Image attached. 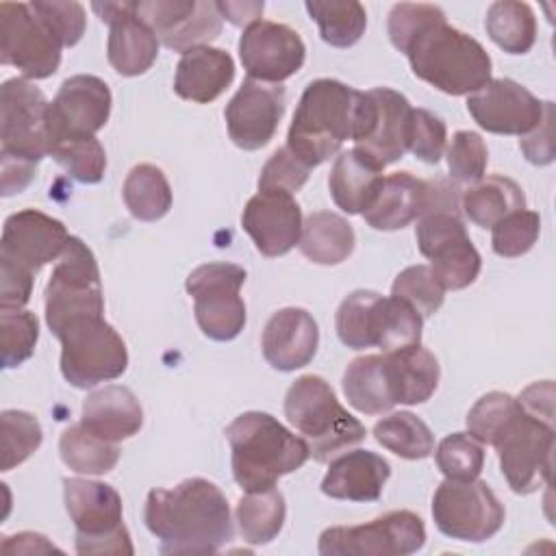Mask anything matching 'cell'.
Here are the masks:
<instances>
[{
    "label": "cell",
    "mask_w": 556,
    "mask_h": 556,
    "mask_svg": "<svg viewBox=\"0 0 556 556\" xmlns=\"http://www.w3.org/2000/svg\"><path fill=\"white\" fill-rule=\"evenodd\" d=\"M143 521L159 539L161 554H215L235 534L226 495L204 478L152 489Z\"/></svg>",
    "instance_id": "6da1fadb"
},
{
    "label": "cell",
    "mask_w": 556,
    "mask_h": 556,
    "mask_svg": "<svg viewBox=\"0 0 556 556\" xmlns=\"http://www.w3.org/2000/svg\"><path fill=\"white\" fill-rule=\"evenodd\" d=\"M226 439L232 450L235 482L245 493L274 489L280 476L300 469L311 456L304 439L261 410L239 415L226 428Z\"/></svg>",
    "instance_id": "7a4b0ae2"
},
{
    "label": "cell",
    "mask_w": 556,
    "mask_h": 556,
    "mask_svg": "<svg viewBox=\"0 0 556 556\" xmlns=\"http://www.w3.org/2000/svg\"><path fill=\"white\" fill-rule=\"evenodd\" d=\"M404 54L417 78L450 96L476 93L491 80L486 50L445 20L426 26Z\"/></svg>",
    "instance_id": "3957f363"
},
{
    "label": "cell",
    "mask_w": 556,
    "mask_h": 556,
    "mask_svg": "<svg viewBox=\"0 0 556 556\" xmlns=\"http://www.w3.org/2000/svg\"><path fill=\"white\" fill-rule=\"evenodd\" d=\"M354 98L356 89L334 78L306 85L287 135V148L306 167L321 165L350 139Z\"/></svg>",
    "instance_id": "277c9868"
},
{
    "label": "cell",
    "mask_w": 556,
    "mask_h": 556,
    "mask_svg": "<svg viewBox=\"0 0 556 556\" xmlns=\"http://www.w3.org/2000/svg\"><path fill=\"white\" fill-rule=\"evenodd\" d=\"M287 419L306 437L311 456L326 463L343 450L358 445L367 430L337 400L321 376H300L285 395Z\"/></svg>",
    "instance_id": "5b68a950"
},
{
    "label": "cell",
    "mask_w": 556,
    "mask_h": 556,
    "mask_svg": "<svg viewBox=\"0 0 556 556\" xmlns=\"http://www.w3.org/2000/svg\"><path fill=\"white\" fill-rule=\"evenodd\" d=\"M337 334L350 350L380 348L393 352L421 343L424 317L397 298L376 291H352L337 311Z\"/></svg>",
    "instance_id": "8992f818"
},
{
    "label": "cell",
    "mask_w": 556,
    "mask_h": 556,
    "mask_svg": "<svg viewBox=\"0 0 556 556\" xmlns=\"http://www.w3.org/2000/svg\"><path fill=\"white\" fill-rule=\"evenodd\" d=\"M56 339L61 341V374L76 389L115 380L128 367L126 343L104 315L72 319Z\"/></svg>",
    "instance_id": "52a82bcc"
},
{
    "label": "cell",
    "mask_w": 556,
    "mask_h": 556,
    "mask_svg": "<svg viewBox=\"0 0 556 556\" xmlns=\"http://www.w3.org/2000/svg\"><path fill=\"white\" fill-rule=\"evenodd\" d=\"M63 500L76 528L78 554L135 552L122 519V497L111 484L85 478H65Z\"/></svg>",
    "instance_id": "ba28073f"
},
{
    "label": "cell",
    "mask_w": 556,
    "mask_h": 556,
    "mask_svg": "<svg viewBox=\"0 0 556 556\" xmlns=\"http://www.w3.org/2000/svg\"><path fill=\"white\" fill-rule=\"evenodd\" d=\"M46 324L56 337L65 324L87 315H104L100 269L93 252L70 237L46 285Z\"/></svg>",
    "instance_id": "9c48e42d"
},
{
    "label": "cell",
    "mask_w": 556,
    "mask_h": 556,
    "mask_svg": "<svg viewBox=\"0 0 556 556\" xmlns=\"http://www.w3.org/2000/svg\"><path fill=\"white\" fill-rule=\"evenodd\" d=\"M0 159L37 165L50 154V102L26 78L0 87Z\"/></svg>",
    "instance_id": "30bf717a"
},
{
    "label": "cell",
    "mask_w": 556,
    "mask_h": 556,
    "mask_svg": "<svg viewBox=\"0 0 556 556\" xmlns=\"http://www.w3.org/2000/svg\"><path fill=\"white\" fill-rule=\"evenodd\" d=\"M410 102L389 87L356 91L352 113L354 148L382 169L406 154Z\"/></svg>",
    "instance_id": "8fae6325"
},
{
    "label": "cell",
    "mask_w": 556,
    "mask_h": 556,
    "mask_svg": "<svg viewBox=\"0 0 556 556\" xmlns=\"http://www.w3.org/2000/svg\"><path fill=\"white\" fill-rule=\"evenodd\" d=\"M554 443V426L532 417L519 404V410L493 441L500 456V469L515 493L528 495L549 482Z\"/></svg>",
    "instance_id": "7c38bea8"
},
{
    "label": "cell",
    "mask_w": 556,
    "mask_h": 556,
    "mask_svg": "<svg viewBox=\"0 0 556 556\" xmlns=\"http://www.w3.org/2000/svg\"><path fill=\"white\" fill-rule=\"evenodd\" d=\"M245 269L235 263H206L195 267L185 282L193 298V313L200 330L215 341L235 339L245 326V302L239 291Z\"/></svg>",
    "instance_id": "4fadbf2b"
},
{
    "label": "cell",
    "mask_w": 556,
    "mask_h": 556,
    "mask_svg": "<svg viewBox=\"0 0 556 556\" xmlns=\"http://www.w3.org/2000/svg\"><path fill=\"white\" fill-rule=\"evenodd\" d=\"M0 59L17 67L26 78H48L61 65L65 48L54 28L30 2L0 4Z\"/></svg>",
    "instance_id": "5bb4252c"
},
{
    "label": "cell",
    "mask_w": 556,
    "mask_h": 556,
    "mask_svg": "<svg viewBox=\"0 0 556 556\" xmlns=\"http://www.w3.org/2000/svg\"><path fill=\"white\" fill-rule=\"evenodd\" d=\"M426 528L410 510H391L363 526H334L321 532V556H406L421 549Z\"/></svg>",
    "instance_id": "9a60e30c"
},
{
    "label": "cell",
    "mask_w": 556,
    "mask_h": 556,
    "mask_svg": "<svg viewBox=\"0 0 556 556\" xmlns=\"http://www.w3.org/2000/svg\"><path fill=\"white\" fill-rule=\"evenodd\" d=\"M437 528L452 539L482 543L500 532L504 506L482 480L445 478L432 497Z\"/></svg>",
    "instance_id": "2e32d148"
},
{
    "label": "cell",
    "mask_w": 556,
    "mask_h": 556,
    "mask_svg": "<svg viewBox=\"0 0 556 556\" xmlns=\"http://www.w3.org/2000/svg\"><path fill=\"white\" fill-rule=\"evenodd\" d=\"M135 11L165 48L182 54L208 46L219 35L224 20L217 2L204 0H139Z\"/></svg>",
    "instance_id": "e0dca14e"
},
{
    "label": "cell",
    "mask_w": 556,
    "mask_h": 556,
    "mask_svg": "<svg viewBox=\"0 0 556 556\" xmlns=\"http://www.w3.org/2000/svg\"><path fill=\"white\" fill-rule=\"evenodd\" d=\"M239 56L248 78L280 85L304 65L306 48L291 26L258 20L243 30Z\"/></svg>",
    "instance_id": "ac0fdd59"
},
{
    "label": "cell",
    "mask_w": 556,
    "mask_h": 556,
    "mask_svg": "<svg viewBox=\"0 0 556 556\" xmlns=\"http://www.w3.org/2000/svg\"><path fill=\"white\" fill-rule=\"evenodd\" d=\"M285 115V87L245 78L232 100L226 104L224 117L228 135L241 150H258L267 146Z\"/></svg>",
    "instance_id": "d6986e66"
},
{
    "label": "cell",
    "mask_w": 556,
    "mask_h": 556,
    "mask_svg": "<svg viewBox=\"0 0 556 556\" xmlns=\"http://www.w3.org/2000/svg\"><path fill=\"white\" fill-rule=\"evenodd\" d=\"M480 128L495 135H528L543 117L545 102L510 78H493L467 98Z\"/></svg>",
    "instance_id": "ffe728a7"
},
{
    "label": "cell",
    "mask_w": 556,
    "mask_h": 556,
    "mask_svg": "<svg viewBox=\"0 0 556 556\" xmlns=\"http://www.w3.org/2000/svg\"><path fill=\"white\" fill-rule=\"evenodd\" d=\"M70 241L63 222L37 211L24 208L7 217L0 241V261H9L30 274L59 261Z\"/></svg>",
    "instance_id": "44dd1931"
},
{
    "label": "cell",
    "mask_w": 556,
    "mask_h": 556,
    "mask_svg": "<svg viewBox=\"0 0 556 556\" xmlns=\"http://www.w3.org/2000/svg\"><path fill=\"white\" fill-rule=\"evenodd\" d=\"M111 115V91L91 74H76L63 80L50 102V150L56 139L72 135H96Z\"/></svg>",
    "instance_id": "7402d4cb"
},
{
    "label": "cell",
    "mask_w": 556,
    "mask_h": 556,
    "mask_svg": "<svg viewBox=\"0 0 556 556\" xmlns=\"http://www.w3.org/2000/svg\"><path fill=\"white\" fill-rule=\"evenodd\" d=\"M243 230L263 256H282L298 245L302 235V211L293 193L285 189H258L243 208Z\"/></svg>",
    "instance_id": "603a6c76"
},
{
    "label": "cell",
    "mask_w": 556,
    "mask_h": 556,
    "mask_svg": "<svg viewBox=\"0 0 556 556\" xmlns=\"http://www.w3.org/2000/svg\"><path fill=\"white\" fill-rule=\"evenodd\" d=\"M91 9L109 24L106 56L122 76H139L152 67L159 56V37L137 15L135 2H93Z\"/></svg>",
    "instance_id": "cb8c5ba5"
},
{
    "label": "cell",
    "mask_w": 556,
    "mask_h": 556,
    "mask_svg": "<svg viewBox=\"0 0 556 556\" xmlns=\"http://www.w3.org/2000/svg\"><path fill=\"white\" fill-rule=\"evenodd\" d=\"M319 345V330L304 308H280L265 324L261 348L265 361L278 371H293L308 365Z\"/></svg>",
    "instance_id": "d4e9b609"
},
{
    "label": "cell",
    "mask_w": 556,
    "mask_h": 556,
    "mask_svg": "<svg viewBox=\"0 0 556 556\" xmlns=\"http://www.w3.org/2000/svg\"><path fill=\"white\" fill-rule=\"evenodd\" d=\"M391 476L389 463L371 450H352L337 456L324 480L321 493L332 500L376 502Z\"/></svg>",
    "instance_id": "484cf974"
},
{
    "label": "cell",
    "mask_w": 556,
    "mask_h": 556,
    "mask_svg": "<svg viewBox=\"0 0 556 556\" xmlns=\"http://www.w3.org/2000/svg\"><path fill=\"white\" fill-rule=\"evenodd\" d=\"M235 80V61L222 48H193L176 65L174 91L182 100L208 104L217 100Z\"/></svg>",
    "instance_id": "4316f807"
},
{
    "label": "cell",
    "mask_w": 556,
    "mask_h": 556,
    "mask_svg": "<svg viewBox=\"0 0 556 556\" xmlns=\"http://www.w3.org/2000/svg\"><path fill=\"white\" fill-rule=\"evenodd\" d=\"M80 424L89 432L117 443L141 430L143 410L130 389L106 384L85 397Z\"/></svg>",
    "instance_id": "83f0119b"
},
{
    "label": "cell",
    "mask_w": 556,
    "mask_h": 556,
    "mask_svg": "<svg viewBox=\"0 0 556 556\" xmlns=\"http://www.w3.org/2000/svg\"><path fill=\"white\" fill-rule=\"evenodd\" d=\"M382 167L367 159L356 148L341 152L328 176V187L334 204L348 213H365L382 185Z\"/></svg>",
    "instance_id": "f1b7e54d"
},
{
    "label": "cell",
    "mask_w": 556,
    "mask_h": 556,
    "mask_svg": "<svg viewBox=\"0 0 556 556\" xmlns=\"http://www.w3.org/2000/svg\"><path fill=\"white\" fill-rule=\"evenodd\" d=\"M426 206V180L410 172H395L382 178L376 200L363 213L365 222L376 230H400L419 219Z\"/></svg>",
    "instance_id": "f546056e"
},
{
    "label": "cell",
    "mask_w": 556,
    "mask_h": 556,
    "mask_svg": "<svg viewBox=\"0 0 556 556\" xmlns=\"http://www.w3.org/2000/svg\"><path fill=\"white\" fill-rule=\"evenodd\" d=\"M395 404H421L439 384V361L421 343L382 352Z\"/></svg>",
    "instance_id": "4dcf8cb0"
},
{
    "label": "cell",
    "mask_w": 556,
    "mask_h": 556,
    "mask_svg": "<svg viewBox=\"0 0 556 556\" xmlns=\"http://www.w3.org/2000/svg\"><path fill=\"white\" fill-rule=\"evenodd\" d=\"M343 393L348 402L365 415H382L395 406L384 354L354 358L343 374Z\"/></svg>",
    "instance_id": "1f68e13d"
},
{
    "label": "cell",
    "mask_w": 556,
    "mask_h": 556,
    "mask_svg": "<svg viewBox=\"0 0 556 556\" xmlns=\"http://www.w3.org/2000/svg\"><path fill=\"white\" fill-rule=\"evenodd\" d=\"M352 226L332 211H315L302 222L300 252L317 265H339L354 250Z\"/></svg>",
    "instance_id": "d6a6232c"
},
{
    "label": "cell",
    "mask_w": 556,
    "mask_h": 556,
    "mask_svg": "<svg viewBox=\"0 0 556 556\" xmlns=\"http://www.w3.org/2000/svg\"><path fill=\"white\" fill-rule=\"evenodd\" d=\"M460 208L476 226L491 228L508 213L526 208V195L513 178L495 174L471 185L460 195Z\"/></svg>",
    "instance_id": "836d02e7"
},
{
    "label": "cell",
    "mask_w": 556,
    "mask_h": 556,
    "mask_svg": "<svg viewBox=\"0 0 556 556\" xmlns=\"http://www.w3.org/2000/svg\"><path fill=\"white\" fill-rule=\"evenodd\" d=\"M122 195L130 215L141 222H156L172 208V187L152 163H139L128 172Z\"/></svg>",
    "instance_id": "e575fe53"
},
{
    "label": "cell",
    "mask_w": 556,
    "mask_h": 556,
    "mask_svg": "<svg viewBox=\"0 0 556 556\" xmlns=\"http://www.w3.org/2000/svg\"><path fill=\"white\" fill-rule=\"evenodd\" d=\"M59 452L63 463L76 473H109L119 460L117 443H111L93 432H89L83 424H74L63 430L59 439Z\"/></svg>",
    "instance_id": "d590c367"
},
{
    "label": "cell",
    "mask_w": 556,
    "mask_h": 556,
    "mask_svg": "<svg viewBox=\"0 0 556 556\" xmlns=\"http://www.w3.org/2000/svg\"><path fill=\"white\" fill-rule=\"evenodd\" d=\"M489 37L508 54H526L536 41V20L526 2H493L484 20Z\"/></svg>",
    "instance_id": "8d00e7d4"
},
{
    "label": "cell",
    "mask_w": 556,
    "mask_h": 556,
    "mask_svg": "<svg viewBox=\"0 0 556 556\" xmlns=\"http://www.w3.org/2000/svg\"><path fill=\"white\" fill-rule=\"evenodd\" d=\"M287 515L285 497L276 489L252 491L237 504L241 536L252 545H265L278 536Z\"/></svg>",
    "instance_id": "74e56055"
},
{
    "label": "cell",
    "mask_w": 556,
    "mask_h": 556,
    "mask_svg": "<svg viewBox=\"0 0 556 556\" xmlns=\"http://www.w3.org/2000/svg\"><path fill=\"white\" fill-rule=\"evenodd\" d=\"M374 437L382 447L408 460H421L434 450V437L430 428L408 410L382 417L374 426Z\"/></svg>",
    "instance_id": "f35d334b"
},
{
    "label": "cell",
    "mask_w": 556,
    "mask_h": 556,
    "mask_svg": "<svg viewBox=\"0 0 556 556\" xmlns=\"http://www.w3.org/2000/svg\"><path fill=\"white\" fill-rule=\"evenodd\" d=\"M311 20L317 22L319 35L334 48L354 46L367 26V13L361 2H306Z\"/></svg>",
    "instance_id": "ab89813d"
},
{
    "label": "cell",
    "mask_w": 556,
    "mask_h": 556,
    "mask_svg": "<svg viewBox=\"0 0 556 556\" xmlns=\"http://www.w3.org/2000/svg\"><path fill=\"white\" fill-rule=\"evenodd\" d=\"M50 156L85 185H96L106 172V154L96 135H72L52 143Z\"/></svg>",
    "instance_id": "60d3db41"
},
{
    "label": "cell",
    "mask_w": 556,
    "mask_h": 556,
    "mask_svg": "<svg viewBox=\"0 0 556 556\" xmlns=\"http://www.w3.org/2000/svg\"><path fill=\"white\" fill-rule=\"evenodd\" d=\"M430 269L434 274V278L439 280V285L447 291H458L469 287L478 274H480V254L473 248L469 235L452 239L443 245H439L430 256Z\"/></svg>",
    "instance_id": "b9f144b4"
},
{
    "label": "cell",
    "mask_w": 556,
    "mask_h": 556,
    "mask_svg": "<svg viewBox=\"0 0 556 556\" xmlns=\"http://www.w3.org/2000/svg\"><path fill=\"white\" fill-rule=\"evenodd\" d=\"M39 339V321L30 311L2 308L0 311V348L2 367L11 369L28 361Z\"/></svg>",
    "instance_id": "7bdbcfd3"
},
{
    "label": "cell",
    "mask_w": 556,
    "mask_h": 556,
    "mask_svg": "<svg viewBox=\"0 0 556 556\" xmlns=\"http://www.w3.org/2000/svg\"><path fill=\"white\" fill-rule=\"evenodd\" d=\"M2 463L0 469L9 471L24 463L43 439L39 421L26 410H2Z\"/></svg>",
    "instance_id": "ee69618b"
},
{
    "label": "cell",
    "mask_w": 556,
    "mask_h": 556,
    "mask_svg": "<svg viewBox=\"0 0 556 556\" xmlns=\"http://www.w3.org/2000/svg\"><path fill=\"white\" fill-rule=\"evenodd\" d=\"M391 295L413 306L421 317H430L441 308L445 289L428 265H410L395 276Z\"/></svg>",
    "instance_id": "f6af8a7d"
},
{
    "label": "cell",
    "mask_w": 556,
    "mask_h": 556,
    "mask_svg": "<svg viewBox=\"0 0 556 556\" xmlns=\"http://www.w3.org/2000/svg\"><path fill=\"white\" fill-rule=\"evenodd\" d=\"M437 467L450 480H476L484 465V450L471 434H447L437 447Z\"/></svg>",
    "instance_id": "bcb514c9"
},
{
    "label": "cell",
    "mask_w": 556,
    "mask_h": 556,
    "mask_svg": "<svg viewBox=\"0 0 556 556\" xmlns=\"http://www.w3.org/2000/svg\"><path fill=\"white\" fill-rule=\"evenodd\" d=\"M541 217L534 211H513L491 226V245L497 256L515 258L526 254L539 239Z\"/></svg>",
    "instance_id": "7dc6e473"
},
{
    "label": "cell",
    "mask_w": 556,
    "mask_h": 556,
    "mask_svg": "<svg viewBox=\"0 0 556 556\" xmlns=\"http://www.w3.org/2000/svg\"><path fill=\"white\" fill-rule=\"evenodd\" d=\"M519 410L517 397L502 393V391H491L482 395L467 413V430L469 434L486 445H493L497 432L506 426V421Z\"/></svg>",
    "instance_id": "c3c4849f"
},
{
    "label": "cell",
    "mask_w": 556,
    "mask_h": 556,
    "mask_svg": "<svg viewBox=\"0 0 556 556\" xmlns=\"http://www.w3.org/2000/svg\"><path fill=\"white\" fill-rule=\"evenodd\" d=\"M447 167L450 176L456 182H469L476 185L484 178L489 152L478 132L471 130H458L454 132L450 146H447Z\"/></svg>",
    "instance_id": "681fc988"
},
{
    "label": "cell",
    "mask_w": 556,
    "mask_h": 556,
    "mask_svg": "<svg viewBox=\"0 0 556 556\" xmlns=\"http://www.w3.org/2000/svg\"><path fill=\"white\" fill-rule=\"evenodd\" d=\"M447 141V128L445 122L426 111V109H413L408 119V135H406V148L424 163H439L445 150Z\"/></svg>",
    "instance_id": "f907efd6"
},
{
    "label": "cell",
    "mask_w": 556,
    "mask_h": 556,
    "mask_svg": "<svg viewBox=\"0 0 556 556\" xmlns=\"http://www.w3.org/2000/svg\"><path fill=\"white\" fill-rule=\"evenodd\" d=\"M445 20V13L434 4H413L400 2L389 13V39L400 50L406 52L410 41L430 24Z\"/></svg>",
    "instance_id": "816d5d0a"
},
{
    "label": "cell",
    "mask_w": 556,
    "mask_h": 556,
    "mask_svg": "<svg viewBox=\"0 0 556 556\" xmlns=\"http://www.w3.org/2000/svg\"><path fill=\"white\" fill-rule=\"evenodd\" d=\"M311 167H306L287 146L278 148L263 165L258 176V189H285L289 193L300 191L308 180Z\"/></svg>",
    "instance_id": "f5cc1de1"
},
{
    "label": "cell",
    "mask_w": 556,
    "mask_h": 556,
    "mask_svg": "<svg viewBox=\"0 0 556 556\" xmlns=\"http://www.w3.org/2000/svg\"><path fill=\"white\" fill-rule=\"evenodd\" d=\"M33 9L54 28V33L61 37L63 46H76L87 28L85 7L80 2H30Z\"/></svg>",
    "instance_id": "db71d44e"
},
{
    "label": "cell",
    "mask_w": 556,
    "mask_h": 556,
    "mask_svg": "<svg viewBox=\"0 0 556 556\" xmlns=\"http://www.w3.org/2000/svg\"><path fill=\"white\" fill-rule=\"evenodd\" d=\"M519 148L534 165H547L554 161V104L545 102L541 122L519 139Z\"/></svg>",
    "instance_id": "11a10c76"
},
{
    "label": "cell",
    "mask_w": 556,
    "mask_h": 556,
    "mask_svg": "<svg viewBox=\"0 0 556 556\" xmlns=\"http://www.w3.org/2000/svg\"><path fill=\"white\" fill-rule=\"evenodd\" d=\"M33 274L0 261V308H22L30 300Z\"/></svg>",
    "instance_id": "9f6ffc18"
},
{
    "label": "cell",
    "mask_w": 556,
    "mask_h": 556,
    "mask_svg": "<svg viewBox=\"0 0 556 556\" xmlns=\"http://www.w3.org/2000/svg\"><path fill=\"white\" fill-rule=\"evenodd\" d=\"M517 400L526 413L554 426V384H552V380L530 384Z\"/></svg>",
    "instance_id": "6f0895ef"
},
{
    "label": "cell",
    "mask_w": 556,
    "mask_h": 556,
    "mask_svg": "<svg viewBox=\"0 0 556 556\" xmlns=\"http://www.w3.org/2000/svg\"><path fill=\"white\" fill-rule=\"evenodd\" d=\"M2 554H37V552H61L52 543L46 541L43 534L35 532H20L15 536H4Z\"/></svg>",
    "instance_id": "680465c9"
},
{
    "label": "cell",
    "mask_w": 556,
    "mask_h": 556,
    "mask_svg": "<svg viewBox=\"0 0 556 556\" xmlns=\"http://www.w3.org/2000/svg\"><path fill=\"white\" fill-rule=\"evenodd\" d=\"M222 17L232 22L235 26H250L261 20L265 4L263 2H217Z\"/></svg>",
    "instance_id": "91938a15"
}]
</instances>
